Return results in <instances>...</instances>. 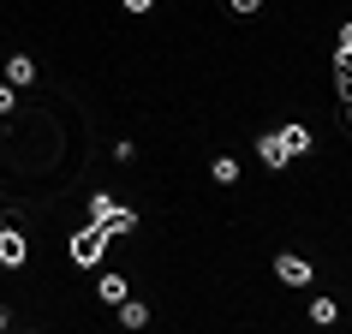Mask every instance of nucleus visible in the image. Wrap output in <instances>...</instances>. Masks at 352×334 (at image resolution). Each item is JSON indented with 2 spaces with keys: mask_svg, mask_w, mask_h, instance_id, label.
Here are the masks:
<instances>
[{
  "mask_svg": "<svg viewBox=\"0 0 352 334\" xmlns=\"http://www.w3.org/2000/svg\"><path fill=\"white\" fill-rule=\"evenodd\" d=\"M90 227L113 233V239H126V233H138V215H131L126 203H113L108 191H96V197H90Z\"/></svg>",
  "mask_w": 352,
  "mask_h": 334,
  "instance_id": "obj_1",
  "label": "nucleus"
},
{
  "mask_svg": "<svg viewBox=\"0 0 352 334\" xmlns=\"http://www.w3.org/2000/svg\"><path fill=\"white\" fill-rule=\"evenodd\" d=\"M108 245H113V233H102V227H84V233H72V245H66V251H72L78 269H96Z\"/></svg>",
  "mask_w": 352,
  "mask_h": 334,
  "instance_id": "obj_2",
  "label": "nucleus"
},
{
  "mask_svg": "<svg viewBox=\"0 0 352 334\" xmlns=\"http://www.w3.org/2000/svg\"><path fill=\"white\" fill-rule=\"evenodd\" d=\"M30 263V239L12 233V227H0V269H24Z\"/></svg>",
  "mask_w": 352,
  "mask_h": 334,
  "instance_id": "obj_3",
  "label": "nucleus"
},
{
  "mask_svg": "<svg viewBox=\"0 0 352 334\" xmlns=\"http://www.w3.org/2000/svg\"><path fill=\"white\" fill-rule=\"evenodd\" d=\"M275 280H287V287H311V263H305V257H293V251H280V257H275Z\"/></svg>",
  "mask_w": 352,
  "mask_h": 334,
  "instance_id": "obj_4",
  "label": "nucleus"
},
{
  "mask_svg": "<svg viewBox=\"0 0 352 334\" xmlns=\"http://www.w3.org/2000/svg\"><path fill=\"white\" fill-rule=\"evenodd\" d=\"M257 162H263V167H275V173H280L287 162H293V155H287V137H280V131H263V137H257Z\"/></svg>",
  "mask_w": 352,
  "mask_h": 334,
  "instance_id": "obj_5",
  "label": "nucleus"
},
{
  "mask_svg": "<svg viewBox=\"0 0 352 334\" xmlns=\"http://www.w3.org/2000/svg\"><path fill=\"white\" fill-rule=\"evenodd\" d=\"M30 78H36V60H30V54H12V60H6V84H12V90L30 84Z\"/></svg>",
  "mask_w": 352,
  "mask_h": 334,
  "instance_id": "obj_6",
  "label": "nucleus"
},
{
  "mask_svg": "<svg viewBox=\"0 0 352 334\" xmlns=\"http://www.w3.org/2000/svg\"><path fill=\"white\" fill-rule=\"evenodd\" d=\"M96 293H102V304H126V275H102Z\"/></svg>",
  "mask_w": 352,
  "mask_h": 334,
  "instance_id": "obj_7",
  "label": "nucleus"
},
{
  "mask_svg": "<svg viewBox=\"0 0 352 334\" xmlns=\"http://www.w3.org/2000/svg\"><path fill=\"white\" fill-rule=\"evenodd\" d=\"M149 322V304L144 298H126V304H120V329H144Z\"/></svg>",
  "mask_w": 352,
  "mask_h": 334,
  "instance_id": "obj_8",
  "label": "nucleus"
},
{
  "mask_svg": "<svg viewBox=\"0 0 352 334\" xmlns=\"http://www.w3.org/2000/svg\"><path fill=\"white\" fill-rule=\"evenodd\" d=\"M311 322H316V329L340 322V304H334V298H311Z\"/></svg>",
  "mask_w": 352,
  "mask_h": 334,
  "instance_id": "obj_9",
  "label": "nucleus"
},
{
  "mask_svg": "<svg viewBox=\"0 0 352 334\" xmlns=\"http://www.w3.org/2000/svg\"><path fill=\"white\" fill-rule=\"evenodd\" d=\"M209 179H215V186H233V179H239V162H233V155H215Z\"/></svg>",
  "mask_w": 352,
  "mask_h": 334,
  "instance_id": "obj_10",
  "label": "nucleus"
},
{
  "mask_svg": "<svg viewBox=\"0 0 352 334\" xmlns=\"http://www.w3.org/2000/svg\"><path fill=\"white\" fill-rule=\"evenodd\" d=\"M280 137H287V155H305L311 149V131L305 126H280Z\"/></svg>",
  "mask_w": 352,
  "mask_h": 334,
  "instance_id": "obj_11",
  "label": "nucleus"
},
{
  "mask_svg": "<svg viewBox=\"0 0 352 334\" xmlns=\"http://www.w3.org/2000/svg\"><path fill=\"white\" fill-rule=\"evenodd\" d=\"M334 90H340V102H352V60L334 54Z\"/></svg>",
  "mask_w": 352,
  "mask_h": 334,
  "instance_id": "obj_12",
  "label": "nucleus"
},
{
  "mask_svg": "<svg viewBox=\"0 0 352 334\" xmlns=\"http://www.w3.org/2000/svg\"><path fill=\"white\" fill-rule=\"evenodd\" d=\"M334 54H340V60H352V24H340V42H334Z\"/></svg>",
  "mask_w": 352,
  "mask_h": 334,
  "instance_id": "obj_13",
  "label": "nucleus"
},
{
  "mask_svg": "<svg viewBox=\"0 0 352 334\" xmlns=\"http://www.w3.org/2000/svg\"><path fill=\"white\" fill-rule=\"evenodd\" d=\"M19 108V90H6V84H0V113H12Z\"/></svg>",
  "mask_w": 352,
  "mask_h": 334,
  "instance_id": "obj_14",
  "label": "nucleus"
},
{
  "mask_svg": "<svg viewBox=\"0 0 352 334\" xmlns=\"http://www.w3.org/2000/svg\"><path fill=\"white\" fill-rule=\"evenodd\" d=\"M334 108H340V120H346V126H352V102H334Z\"/></svg>",
  "mask_w": 352,
  "mask_h": 334,
  "instance_id": "obj_15",
  "label": "nucleus"
},
{
  "mask_svg": "<svg viewBox=\"0 0 352 334\" xmlns=\"http://www.w3.org/2000/svg\"><path fill=\"white\" fill-rule=\"evenodd\" d=\"M0 334H6V311H0Z\"/></svg>",
  "mask_w": 352,
  "mask_h": 334,
  "instance_id": "obj_16",
  "label": "nucleus"
}]
</instances>
